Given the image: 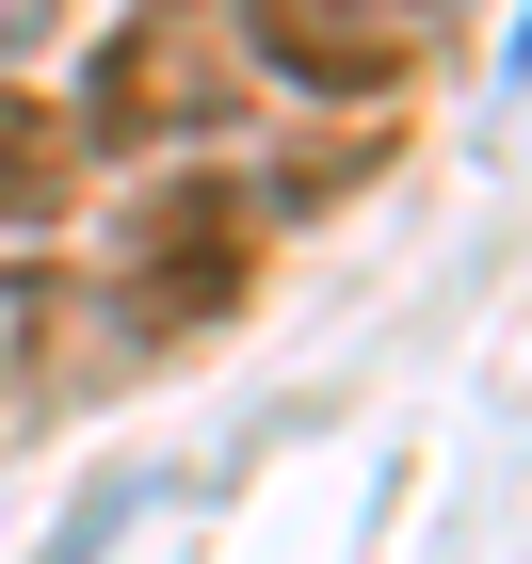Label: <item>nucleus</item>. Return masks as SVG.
<instances>
[{
  "label": "nucleus",
  "instance_id": "2",
  "mask_svg": "<svg viewBox=\"0 0 532 564\" xmlns=\"http://www.w3.org/2000/svg\"><path fill=\"white\" fill-rule=\"evenodd\" d=\"M226 97H242V82H226V65H210L194 33H113L65 130H82V145H177V130H210Z\"/></svg>",
  "mask_w": 532,
  "mask_h": 564
},
{
  "label": "nucleus",
  "instance_id": "3",
  "mask_svg": "<svg viewBox=\"0 0 532 564\" xmlns=\"http://www.w3.org/2000/svg\"><path fill=\"white\" fill-rule=\"evenodd\" d=\"M242 17H259V48L307 97H403V17L388 0H242Z\"/></svg>",
  "mask_w": 532,
  "mask_h": 564
},
{
  "label": "nucleus",
  "instance_id": "6",
  "mask_svg": "<svg viewBox=\"0 0 532 564\" xmlns=\"http://www.w3.org/2000/svg\"><path fill=\"white\" fill-rule=\"evenodd\" d=\"M33 17H48V0H0V48H17V33H33Z\"/></svg>",
  "mask_w": 532,
  "mask_h": 564
},
{
  "label": "nucleus",
  "instance_id": "1",
  "mask_svg": "<svg viewBox=\"0 0 532 564\" xmlns=\"http://www.w3.org/2000/svg\"><path fill=\"white\" fill-rule=\"evenodd\" d=\"M242 274H259V210H242L226 177H177V194H145V210H130V242H113V306H130V323H162V339L226 323V306H242Z\"/></svg>",
  "mask_w": 532,
  "mask_h": 564
},
{
  "label": "nucleus",
  "instance_id": "4",
  "mask_svg": "<svg viewBox=\"0 0 532 564\" xmlns=\"http://www.w3.org/2000/svg\"><path fill=\"white\" fill-rule=\"evenodd\" d=\"M65 194H82V130H65L48 97L0 82V226H48Z\"/></svg>",
  "mask_w": 532,
  "mask_h": 564
},
{
  "label": "nucleus",
  "instance_id": "5",
  "mask_svg": "<svg viewBox=\"0 0 532 564\" xmlns=\"http://www.w3.org/2000/svg\"><path fill=\"white\" fill-rule=\"evenodd\" d=\"M17 339H33V306H17V291H0V371H17Z\"/></svg>",
  "mask_w": 532,
  "mask_h": 564
},
{
  "label": "nucleus",
  "instance_id": "7",
  "mask_svg": "<svg viewBox=\"0 0 532 564\" xmlns=\"http://www.w3.org/2000/svg\"><path fill=\"white\" fill-rule=\"evenodd\" d=\"M82 549H97V517H82V532H65V549H48V564H82Z\"/></svg>",
  "mask_w": 532,
  "mask_h": 564
},
{
  "label": "nucleus",
  "instance_id": "8",
  "mask_svg": "<svg viewBox=\"0 0 532 564\" xmlns=\"http://www.w3.org/2000/svg\"><path fill=\"white\" fill-rule=\"evenodd\" d=\"M517 82H532V17H517Z\"/></svg>",
  "mask_w": 532,
  "mask_h": 564
}]
</instances>
